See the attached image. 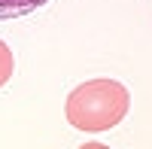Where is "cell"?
<instances>
[{
	"instance_id": "6da1fadb",
	"label": "cell",
	"mask_w": 152,
	"mask_h": 149,
	"mask_svg": "<svg viewBox=\"0 0 152 149\" xmlns=\"http://www.w3.org/2000/svg\"><path fill=\"white\" fill-rule=\"evenodd\" d=\"M131 110V91L119 79H88L67 94L64 116L73 128L97 134L110 131L128 116Z\"/></svg>"
},
{
	"instance_id": "7a4b0ae2",
	"label": "cell",
	"mask_w": 152,
	"mask_h": 149,
	"mask_svg": "<svg viewBox=\"0 0 152 149\" xmlns=\"http://www.w3.org/2000/svg\"><path fill=\"white\" fill-rule=\"evenodd\" d=\"M49 0H0V21H12L21 15H31L40 6H46Z\"/></svg>"
},
{
	"instance_id": "3957f363",
	"label": "cell",
	"mask_w": 152,
	"mask_h": 149,
	"mask_svg": "<svg viewBox=\"0 0 152 149\" xmlns=\"http://www.w3.org/2000/svg\"><path fill=\"white\" fill-rule=\"evenodd\" d=\"M12 70H15V58H12V49L0 40V88L12 79Z\"/></svg>"
},
{
	"instance_id": "277c9868",
	"label": "cell",
	"mask_w": 152,
	"mask_h": 149,
	"mask_svg": "<svg viewBox=\"0 0 152 149\" xmlns=\"http://www.w3.org/2000/svg\"><path fill=\"white\" fill-rule=\"evenodd\" d=\"M79 149H110L107 143H97V140H88V143H82Z\"/></svg>"
}]
</instances>
